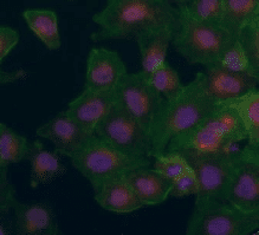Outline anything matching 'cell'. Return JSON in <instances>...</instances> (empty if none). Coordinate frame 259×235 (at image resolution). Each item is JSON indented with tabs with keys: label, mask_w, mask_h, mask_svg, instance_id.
Returning <instances> with one entry per match:
<instances>
[{
	"label": "cell",
	"mask_w": 259,
	"mask_h": 235,
	"mask_svg": "<svg viewBox=\"0 0 259 235\" xmlns=\"http://www.w3.org/2000/svg\"><path fill=\"white\" fill-rule=\"evenodd\" d=\"M100 30L90 38L93 41L128 39L147 30H178L179 10L166 0H107L100 12L93 16Z\"/></svg>",
	"instance_id": "1"
},
{
	"label": "cell",
	"mask_w": 259,
	"mask_h": 235,
	"mask_svg": "<svg viewBox=\"0 0 259 235\" xmlns=\"http://www.w3.org/2000/svg\"><path fill=\"white\" fill-rule=\"evenodd\" d=\"M217 102L208 93L205 72H198L190 84L174 97L164 100L150 128L152 157L166 152L176 136L190 130L207 116Z\"/></svg>",
	"instance_id": "2"
},
{
	"label": "cell",
	"mask_w": 259,
	"mask_h": 235,
	"mask_svg": "<svg viewBox=\"0 0 259 235\" xmlns=\"http://www.w3.org/2000/svg\"><path fill=\"white\" fill-rule=\"evenodd\" d=\"M246 132L234 110L217 102L213 110L190 130L176 136L166 152L181 155H209L236 149L237 143L246 142Z\"/></svg>",
	"instance_id": "3"
},
{
	"label": "cell",
	"mask_w": 259,
	"mask_h": 235,
	"mask_svg": "<svg viewBox=\"0 0 259 235\" xmlns=\"http://www.w3.org/2000/svg\"><path fill=\"white\" fill-rule=\"evenodd\" d=\"M70 160L94 191L109 178L124 175L136 168L152 166L149 157L127 155L95 134Z\"/></svg>",
	"instance_id": "4"
},
{
	"label": "cell",
	"mask_w": 259,
	"mask_h": 235,
	"mask_svg": "<svg viewBox=\"0 0 259 235\" xmlns=\"http://www.w3.org/2000/svg\"><path fill=\"white\" fill-rule=\"evenodd\" d=\"M178 10L179 26L171 40L176 50L190 64H214L232 36L222 24L194 18L184 8Z\"/></svg>",
	"instance_id": "5"
},
{
	"label": "cell",
	"mask_w": 259,
	"mask_h": 235,
	"mask_svg": "<svg viewBox=\"0 0 259 235\" xmlns=\"http://www.w3.org/2000/svg\"><path fill=\"white\" fill-rule=\"evenodd\" d=\"M259 228V212H244L226 201L194 206L187 235H250Z\"/></svg>",
	"instance_id": "6"
},
{
	"label": "cell",
	"mask_w": 259,
	"mask_h": 235,
	"mask_svg": "<svg viewBox=\"0 0 259 235\" xmlns=\"http://www.w3.org/2000/svg\"><path fill=\"white\" fill-rule=\"evenodd\" d=\"M95 135L127 155L152 157L149 134L116 101L97 125Z\"/></svg>",
	"instance_id": "7"
},
{
	"label": "cell",
	"mask_w": 259,
	"mask_h": 235,
	"mask_svg": "<svg viewBox=\"0 0 259 235\" xmlns=\"http://www.w3.org/2000/svg\"><path fill=\"white\" fill-rule=\"evenodd\" d=\"M239 149H233L222 154L209 155H194L186 154L190 163L197 176L199 189L195 199V205L208 201H226V191L236 164Z\"/></svg>",
	"instance_id": "8"
},
{
	"label": "cell",
	"mask_w": 259,
	"mask_h": 235,
	"mask_svg": "<svg viewBox=\"0 0 259 235\" xmlns=\"http://www.w3.org/2000/svg\"><path fill=\"white\" fill-rule=\"evenodd\" d=\"M114 92L115 101L149 134L164 98L154 89L148 76L142 71L125 73Z\"/></svg>",
	"instance_id": "9"
},
{
	"label": "cell",
	"mask_w": 259,
	"mask_h": 235,
	"mask_svg": "<svg viewBox=\"0 0 259 235\" xmlns=\"http://www.w3.org/2000/svg\"><path fill=\"white\" fill-rule=\"evenodd\" d=\"M226 202L244 212H259V150L239 149L226 191Z\"/></svg>",
	"instance_id": "10"
},
{
	"label": "cell",
	"mask_w": 259,
	"mask_h": 235,
	"mask_svg": "<svg viewBox=\"0 0 259 235\" xmlns=\"http://www.w3.org/2000/svg\"><path fill=\"white\" fill-rule=\"evenodd\" d=\"M127 71V65L118 52L107 48H93L85 65L84 89L114 91Z\"/></svg>",
	"instance_id": "11"
},
{
	"label": "cell",
	"mask_w": 259,
	"mask_h": 235,
	"mask_svg": "<svg viewBox=\"0 0 259 235\" xmlns=\"http://www.w3.org/2000/svg\"><path fill=\"white\" fill-rule=\"evenodd\" d=\"M37 135L51 142L55 147V153L70 159L94 134L84 130L65 111H63L41 124L37 129Z\"/></svg>",
	"instance_id": "12"
},
{
	"label": "cell",
	"mask_w": 259,
	"mask_h": 235,
	"mask_svg": "<svg viewBox=\"0 0 259 235\" xmlns=\"http://www.w3.org/2000/svg\"><path fill=\"white\" fill-rule=\"evenodd\" d=\"M115 103L114 91L84 89L68 104L65 112L89 134L95 130Z\"/></svg>",
	"instance_id": "13"
},
{
	"label": "cell",
	"mask_w": 259,
	"mask_h": 235,
	"mask_svg": "<svg viewBox=\"0 0 259 235\" xmlns=\"http://www.w3.org/2000/svg\"><path fill=\"white\" fill-rule=\"evenodd\" d=\"M12 210L17 235H59L62 233L55 210L47 201L24 203L16 200Z\"/></svg>",
	"instance_id": "14"
},
{
	"label": "cell",
	"mask_w": 259,
	"mask_h": 235,
	"mask_svg": "<svg viewBox=\"0 0 259 235\" xmlns=\"http://www.w3.org/2000/svg\"><path fill=\"white\" fill-rule=\"evenodd\" d=\"M206 86L215 102L241 96L257 89L259 78L246 72L230 71L217 64L205 66Z\"/></svg>",
	"instance_id": "15"
},
{
	"label": "cell",
	"mask_w": 259,
	"mask_h": 235,
	"mask_svg": "<svg viewBox=\"0 0 259 235\" xmlns=\"http://www.w3.org/2000/svg\"><path fill=\"white\" fill-rule=\"evenodd\" d=\"M124 175L109 178L94 191V199L101 208L111 213L128 214L145 207Z\"/></svg>",
	"instance_id": "16"
},
{
	"label": "cell",
	"mask_w": 259,
	"mask_h": 235,
	"mask_svg": "<svg viewBox=\"0 0 259 235\" xmlns=\"http://www.w3.org/2000/svg\"><path fill=\"white\" fill-rule=\"evenodd\" d=\"M176 32L177 30L163 27L143 31L134 37L141 58V71L146 76H149L167 62L168 49Z\"/></svg>",
	"instance_id": "17"
},
{
	"label": "cell",
	"mask_w": 259,
	"mask_h": 235,
	"mask_svg": "<svg viewBox=\"0 0 259 235\" xmlns=\"http://www.w3.org/2000/svg\"><path fill=\"white\" fill-rule=\"evenodd\" d=\"M143 206H155L169 198L171 181L150 168L140 167L124 175Z\"/></svg>",
	"instance_id": "18"
},
{
	"label": "cell",
	"mask_w": 259,
	"mask_h": 235,
	"mask_svg": "<svg viewBox=\"0 0 259 235\" xmlns=\"http://www.w3.org/2000/svg\"><path fill=\"white\" fill-rule=\"evenodd\" d=\"M26 161L30 162V184L32 188L51 183L66 173V168L57 153L49 152L39 141L30 142Z\"/></svg>",
	"instance_id": "19"
},
{
	"label": "cell",
	"mask_w": 259,
	"mask_h": 235,
	"mask_svg": "<svg viewBox=\"0 0 259 235\" xmlns=\"http://www.w3.org/2000/svg\"><path fill=\"white\" fill-rule=\"evenodd\" d=\"M236 112L246 132V145L259 150V90H254L241 96L220 101Z\"/></svg>",
	"instance_id": "20"
},
{
	"label": "cell",
	"mask_w": 259,
	"mask_h": 235,
	"mask_svg": "<svg viewBox=\"0 0 259 235\" xmlns=\"http://www.w3.org/2000/svg\"><path fill=\"white\" fill-rule=\"evenodd\" d=\"M23 18L34 36L49 50H58L62 46L58 17L50 9H27L23 12Z\"/></svg>",
	"instance_id": "21"
},
{
	"label": "cell",
	"mask_w": 259,
	"mask_h": 235,
	"mask_svg": "<svg viewBox=\"0 0 259 235\" xmlns=\"http://www.w3.org/2000/svg\"><path fill=\"white\" fill-rule=\"evenodd\" d=\"M255 19H259V0H223L222 25L232 37Z\"/></svg>",
	"instance_id": "22"
},
{
	"label": "cell",
	"mask_w": 259,
	"mask_h": 235,
	"mask_svg": "<svg viewBox=\"0 0 259 235\" xmlns=\"http://www.w3.org/2000/svg\"><path fill=\"white\" fill-rule=\"evenodd\" d=\"M30 142L26 137L0 122V160L3 167L26 160Z\"/></svg>",
	"instance_id": "23"
},
{
	"label": "cell",
	"mask_w": 259,
	"mask_h": 235,
	"mask_svg": "<svg viewBox=\"0 0 259 235\" xmlns=\"http://www.w3.org/2000/svg\"><path fill=\"white\" fill-rule=\"evenodd\" d=\"M148 79L157 92L164 100L174 97L183 90L184 84L181 83L180 76L169 63L166 62L162 66L150 73Z\"/></svg>",
	"instance_id": "24"
},
{
	"label": "cell",
	"mask_w": 259,
	"mask_h": 235,
	"mask_svg": "<svg viewBox=\"0 0 259 235\" xmlns=\"http://www.w3.org/2000/svg\"><path fill=\"white\" fill-rule=\"evenodd\" d=\"M214 64L222 66L226 70H230V71L246 72L259 78V76H255L252 71L246 55H245L243 48H241L240 43L236 37H232L229 40V43L224 48V50Z\"/></svg>",
	"instance_id": "25"
},
{
	"label": "cell",
	"mask_w": 259,
	"mask_h": 235,
	"mask_svg": "<svg viewBox=\"0 0 259 235\" xmlns=\"http://www.w3.org/2000/svg\"><path fill=\"white\" fill-rule=\"evenodd\" d=\"M236 38L246 55L252 71L255 76H259V19L245 25Z\"/></svg>",
	"instance_id": "26"
},
{
	"label": "cell",
	"mask_w": 259,
	"mask_h": 235,
	"mask_svg": "<svg viewBox=\"0 0 259 235\" xmlns=\"http://www.w3.org/2000/svg\"><path fill=\"white\" fill-rule=\"evenodd\" d=\"M154 159H155L153 163L154 169L171 182L181 176L191 167L186 157L179 153L164 152L163 154L155 155Z\"/></svg>",
	"instance_id": "27"
},
{
	"label": "cell",
	"mask_w": 259,
	"mask_h": 235,
	"mask_svg": "<svg viewBox=\"0 0 259 235\" xmlns=\"http://www.w3.org/2000/svg\"><path fill=\"white\" fill-rule=\"evenodd\" d=\"M179 8H184L197 19L222 24L223 0H191L188 5Z\"/></svg>",
	"instance_id": "28"
},
{
	"label": "cell",
	"mask_w": 259,
	"mask_h": 235,
	"mask_svg": "<svg viewBox=\"0 0 259 235\" xmlns=\"http://www.w3.org/2000/svg\"><path fill=\"white\" fill-rule=\"evenodd\" d=\"M199 189L198 180L194 171L190 167V169L171 182V188L169 196L171 198H184L187 195H197Z\"/></svg>",
	"instance_id": "29"
},
{
	"label": "cell",
	"mask_w": 259,
	"mask_h": 235,
	"mask_svg": "<svg viewBox=\"0 0 259 235\" xmlns=\"http://www.w3.org/2000/svg\"><path fill=\"white\" fill-rule=\"evenodd\" d=\"M9 167L0 169V212H9L16 201V188L9 178Z\"/></svg>",
	"instance_id": "30"
},
{
	"label": "cell",
	"mask_w": 259,
	"mask_h": 235,
	"mask_svg": "<svg viewBox=\"0 0 259 235\" xmlns=\"http://www.w3.org/2000/svg\"><path fill=\"white\" fill-rule=\"evenodd\" d=\"M19 39V33L15 29L9 26H0V66L4 59L18 45Z\"/></svg>",
	"instance_id": "31"
},
{
	"label": "cell",
	"mask_w": 259,
	"mask_h": 235,
	"mask_svg": "<svg viewBox=\"0 0 259 235\" xmlns=\"http://www.w3.org/2000/svg\"><path fill=\"white\" fill-rule=\"evenodd\" d=\"M27 77V71L24 69L13 70V71H4L0 70V86L9 85V84H13L19 82Z\"/></svg>",
	"instance_id": "32"
},
{
	"label": "cell",
	"mask_w": 259,
	"mask_h": 235,
	"mask_svg": "<svg viewBox=\"0 0 259 235\" xmlns=\"http://www.w3.org/2000/svg\"><path fill=\"white\" fill-rule=\"evenodd\" d=\"M0 235H17L15 216L9 212H0Z\"/></svg>",
	"instance_id": "33"
},
{
	"label": "cell",
	"mask_w": 259,
	"mask_h": 235,
	"mask_svg": "<svg viewBox=\"0 0 259 235\" xmlns=\"http://www.w3.org/2000/svg\"><path fill=\"white\" fill-rule=\"evenodd\" d=\"M167 3H169V4H177L178 5V8H179V6H186V5H188L190 4V2L191 0H166Z\"/></svg>",
	"instance_id": "34"
},
{
	"label": "cell",
	"mask_w": 259,
	"mask_h": 235,
	"mask_svg": "<svg viewBox=\"0 0 259 235\" xmlns=\"http://www.w3.org/2000/svg\"><path fill=\"white\" fill-rule=\"evenodd\" d=\"M3 168V164H2V160H0V169H2Z\"/></svg>",
	"instance_id": "35"
}]
</instances>
